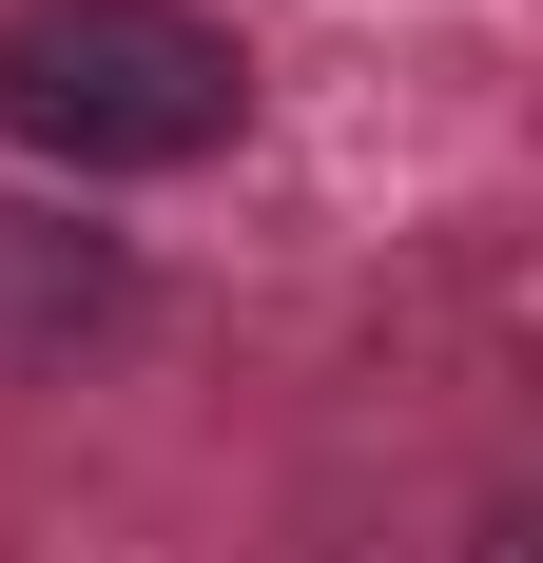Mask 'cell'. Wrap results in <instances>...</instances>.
<instances>
[{
  "mask_svg": "<svg viewBox=\"0 0 543 563\" xmlns=\"http://www.w3.org/2000/svg\"><path fill=\"white\" fill-rule=\"evenodd\" d=\"M233 117H253V58L195 0H20L0 20V136L58 175H195L233 156Z\"/></svg>",
  "mask_w": 543,
  "mask_h": 563,
  "instance_id": "6da1fadb",
  "label": "cell"
},
{
  "mask_svg": "<svg viewBox=\"0 0 543 563\" xmlns=\"http://www.w3.org/2000/svg\"><path fill=\"white\" fill-rule=\"evenodd\" d=\"M486 563H524V506H486Z\"/></svg>",
  "mask_w": 543,
  "mask_h": 563,
  "instance_id": "7a4b0ae2",
  "label": "cell"
}]
</instances>
